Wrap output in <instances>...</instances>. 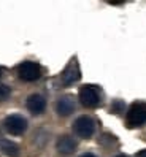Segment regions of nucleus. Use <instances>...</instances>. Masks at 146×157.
I'll use <instances>...</instances> for the list:
<instances>
[{"label": "nucleus", "mask_w": 146, "mask_h": 157, "mask_svg": "<svg viewBox=\"0 0 146 157\" xmlns=\"http://www.w3.org/2000/svg\"><path fill=\"white\" fill-rule=\"evenodd\" d=\"M116 157H127V155H124V154H119V155H116Z\"/></svg>", "instance_id": "nucleus-14"}, {"label": "nucleus", "mask_w": 146, "mask_h": 157, "mask_svg": "<svg viewBox=\"0 0 146 157\" xmlns=\"http://www.w3.org/2000/svg\"><path fill=\"white\" fill-rule=\"evenodd\" d=\"M73 132L79 138H90L95 132V121L90 116H79L73 122Z\"/></svg>", "instance_id": "nucleus-2"}, {"label": "nucleus", "mask_w": 146, "mask_h": 157, "mask_svg": "<svg viewBox=\"0 0 146 157\" xmlns=\"http://www.w3.org/2000/svg\"><path fill=\"white\" fill-rule=\"evenodd\" d=\"M10 94H11V89L10 87L5 86V84H0V101L6 100L8 97H10Z\"/></svg>", "instance_id": "nucleus-11"}, {"label": "nucleus", "mask_w": 146, "mask_h": 157, "mask_svg": "<svg viewBox=\"0 0 146 157\" xmlns=\"http://www.w3.org/2000/svg\"><path fill=\"white\" fill-rule=\"evenodd\" d=\"M46 108V100H44L43 95L40 94H32L29 98H27V109L32 114H41Z\"/></svg>", "instance_id": "nucleus-7"}, {"label": "nucleus", "mask_w": 146, "mask_h": 157, "mask_svg": "<svg viewBox=\"0 0 146 157\" xmlns=\"http://www.w3.org/2000/svg\"><path fill=\"white\" fill-rule=\"evenodd\" d=\"M79 157H97V155H94V154H90V152H86V154H83V155H79Z\"/></svg>", "instance_id": "nucleus-13"}, {"label": "nucleus", "mask_w": 146, "mask_h": 157, "mask_svg": "<svg viewBox=\"0 0 146 157\" xmlns=\"http://www.w3.org/2000/svg\"><path fill=\"white\" fill-rule=\"evenodd\" d=\"M76 149V141L73 140L71 136H67V135H63L59 138V141H57V151L63 155H68L71 154L73 151Z\"/></svg>", "instance_id": "nucleus-9"}, {"label": "nucleus", "mask_w": 146, "mask_h": 157, "mask_svg": "<svg viewBox=\"0 0 146 157\" xmlns=\"http://www.w3.org/2000/svg\"><path fill=\"white\" fill-rule=\"evenodd\" d=\"M56 111L59 113V116H70L73 111H75V101H73L70 97L59 98L57 105H56Z\"/></svg>", "instance_id": "nucleus-8"}, {"label": "nucleus", "mask_w": 146, "mask_h": 157, "mask_svg": "<svg viewBox=\"0 0 146 157\" xmlns=\"http://www.w3.org/2000/svg\"><path fill=\"white\" fill-rule=\"evenodd\" d=\"M2 73H3V70H2V68H0V78H2Z\"/></svg>", "instance_id": "nucleus-15"}, {"label": "nucleus", "mask_w": 146, "mask_h": 157, "mask_svg": "<svg viewBox=\"0 0 146 157\" xmlns=\"http://www.w3.org/2000/svg\"><path fill=\"white\" fill-rule=\"evenodd\" d=\"M17 76H19L22 81H27V82L36 81L41 76V67L36 62L25 60L17 67Z\"/></svg>", "instance_id": "nucleus-4"}, {"label": "nucleus", "mask_w": 146, "mask_h": 157, "mask_svg": "<svg viewBox=\"0 0 146 157\" xmlns=\"http://www.w3.org/2000/svg\"><path fill=\"white\" fill-rule=\"evenodd\" d=\"M3 127L10 135L17 136V135H22L27 130V121H25V117H22L19 114H11L5 119Z\"/></svg>", "instance_id": "nucleus-5"}, {"label": "nucleus", "mask_w": 146, "mask_h": 157, "mask_svg": "<svg viewBox=\"0 0 146 157\" xmlns=\"http://www.w3.org/2000/svg\"><path fill=\"white\" fill-rule=\"evenodd\" d=\"M79 78H81V71H79V67H78V62L73 59L67 65V68L63 70L62 81H63V84H73V82H76Z\"/></svg>", "instance_id": "nucleus-6"}, {"label": "nucleus", "mask_w": 146, "mask_h": 157, "mask_svg": "<svg viewBox=\"0 0 146 157\" xmlns=\"http://www.w3.org/2000/svg\"><path fill=\"white\" fill-rule=\"evenodd\" d=\"M136 157H146V149H143V151H140L138 154H136Z\"/></svg>", "instance_id": "nucleus-12"}, {"label": "nucleus", "mask_w": 146, "mask_h": 157, "mask_svg": "<svg viewBox=\"0 0 146 157\" xmlns=\"http://www.w3.org/2000/svg\"><path fill=\"white\" fill-rule=\"evenodd\" d=\"M78 97L81 105L86 106V108H97L100 105V92L95 86H83L78 92Z\"/></svg>", "instance_id": "nucleus-1"}, {"label": "nucleus", "mask_w": 146, "mask_h": 157, "mask_svg": "<svg viewBox=\"0 0 146 157\" xmlns=\"http://www.w3.org/2000/svg\"><path fill=\"white\" fill-rule=\"evenodd\" d=\"M0 149H2L6 155H10V157H17L19 155V147H17V144H14L13 141L2 140L0 141Z\"/></svg>", "instance_id": "nucleus-10"}, {"label": "nucleus", "mask_w": 146, "mask_h": 157, "mask_svg": "<svg viewBox=\"0 0 146 157\" xmlns=\"http://www.w3.org/2000/svg\"><path fill=\"white\" fill-rule=\"evenodd\" d=\"M127 124L130 127H140L146 122V103H141V101H136L133 103L129 111H127V117H125Z\"/></svg>", "instance_id": "nucleus-3"}]
</instances>
